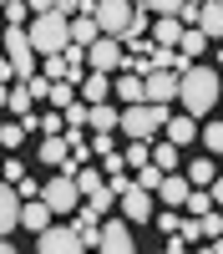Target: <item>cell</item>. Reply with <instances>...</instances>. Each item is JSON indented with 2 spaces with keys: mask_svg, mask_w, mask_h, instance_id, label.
<instances>
[{
  "mask_svg": "<svg viewBox=\"0 0 223 254\" xmlns=\"http://www.w3.org/2000/svg\"><path fill=\"white\" fill-rule=\"evenodd\" d=\"M218 97H223V76H218L213 66H193V71H182V87H178L182 112L208 117V112L218 107Z\"/></svg>",
  "mask_w": 223,
  "mask_h": 254,
  "instance_id": "obj_1",
  "label": "cell"
},
{
  "mask_svg": "<svg viewBox=\"0 0 223 254\" xmlns=\"http://www.w3.org/2000/svg\"><path fill=\"white\" fill-rule=\"evenodd\" d=\"M31 46L41 51V56H56V51H66L71 46V15H61V10H41V15H31Z\"/></svg>",
  "mask_w": 223,
  "mask_h": 254,
  "instance_id": "obj_2",
  "label": "cell"
},
{
  "mask_svg": "<svg viewBox=\"0 0 223 254\" xmlns=\"http://www.w3.org/2000/svg\"><path fill=\"white\" fill-rule=\"evenodd\" d=\"M168 112L173 107H162V102H132V107H122V132L152 142L162 127H168Z\"/></svg>",
  "mask_w": 223,
  "mask_h": 254,
  "instance_id": "obj_3",
  "label": "cell"
},
{
  "mask_svg": "<svg viewBox=\"0 0 223 254\" xmlns=\"http://www.w3.org/2000/svg\"><path fill=\"white\" fill-rule=\"evenodd\" d=\"M41 198L51 203V214H76V208L87 203V198H81V183H76V173H66V168H56V173H51L46 183H41Z\"/></svg>",
  "mask_w": 223,
  "mask_h": 254,
  "instance_id": "obj_4",
  "label": "cell"
},
{
  "mask_svg": "<svg viewBox=\"0 0 223 254\" xmlns=\"http://www.w3.org/2000/svg\"><path fill=\"white\" fill-rule=\"evenodd\" d=\"M5 56H10V66H15V76L26 81V76H36V46H31V31L26 26H5Z\"/></svg>",
  "mask_w": 223,
  "mask_h": 254,
  "instance_id": "obj_5",
  "label": "cell"
},
{
  "mask_svg": "<svg viewBox=\"0 0 223 254\" xmlns=\"http://www.w3.org/2000/svg\"><path fill=\"white\" fill-rule=\"evenodd\" d=\"M36 249L41 254H87V239L76 234V224H46L36 234Z\"/></svg>",
  "mask_w": 223,
  "mask_h": 254,
  "instance_id": "obj_6",
  "label": "cell"
},
{
  "mask_svg": "<svg viewBox=\"0 0 223 254\" xmlns=\"http://www.w3.org/2000/svg\"><path fill=\"white\" fill-rule=\"evenodd\" d=\"M132 0H96V26H101V36H122V31H127L132 26Z\"/></svg>",
  "mask_w": 223,
  "mask_h": 254,
  "instance_id": "obj_7",
  "label": "cell"
},
{
  "mask_svg": "<svg viewBox=\"0 0 223 254\" xmlns=\"http://www.w3.org/2000/svg\"><path fill=\"white\" fill-rule=\"evenodd\" d=\"M122 36H96L91 46H87V66L91 71H122Z\"/></svg>",
  "mask_w": 223,
  "mask_h": 254,
  "instance_id": "obj_8",
  "label": "cell"
},
{
  "mask_svg": "<svg viewBox=\"0 0 223 254\" xmlns=\"http://www.w3.org/2000/svg\"><path fill=\"white\" fill-rule=\"evenodd\" d=\"M96 249H107V254H132V219H101Z\"/></svg>",
  "mask_w": 223,
  "mask_h": 254,
  "instance_id": "obj_9",
  "label": "cell"
},
{
  "mask_svg": "<svg viewBox=\"0 0 223 254\" xmlns=\"http://www.w3.org/2000/svg\"><path fill=\"white\" fill-rule=\"evenodd\" d=\"M178 87H182L178 71H168V66H152V71H147V102L173 107V102H178Z\"/></svg>",
  "mask_w": 223,
  "mask_h": 254,
  "instance_id": "obj_10",
  "label": "cell"
},
{
  "mask_svg": "<svg viewBox=\"0 0 223 254\" xmlns=\"http://www.w3.org/2000/svg\"><path fill=\"white\" fill-rule=\"evenodd\" d=\"M152 188H142L137 178H132V188H127V193H122V219H132V224H147L152 219Z\"/></svg>",
  "mask_w": 223,
  "mask_h": 254,
  "instance_id": "obj_11",
  "label": "cell"
},
{
  "mask_svg": "<svg viewBox=\"0 0 223 254\" xmlns=\"http://www.w3.org/2000/svg\"><path fill=\"white\" fill-rule=\"evenodd\" d=\"M41 163L46 168H66V173H76V158H71V142H66V132H56V137H41Z\"/></svg>",
  "mask_w": 223,
  "mask_h": 254,
  "instance_id": "obj_12",
  "label": "cell"
},
{
  "mask_svg": "<svg viewBox=\"0 0 223 254\" xmlns=\"http://www.w3.org/2000/svg\"><path fill=\"white\" fill-rule=\"evenodd\" d=\"M112 97L122 102V107H132V102H147V76H137V71L112 76Z\"/></svg>",
  "mask_w": 223,
  "mask_h": 254,
  "instance_id": "obj_13",
  "label": "cell"
},
{
  "mask_svg": "<svg viewBox=\"0 0 223 254\" xmlns=\"http://www.w3.org/2000/svg\"><path fill=\"white\" fill-rule=\"evenodd\" d=\"M20 203H26V198L15 193V183L0 178V234H10V229L20 224Z\"/></svg>",
  "mask_w": 223,
  "mask_h": 254,
  "instance_id": "obj_14",
  "label": "cell"
},
{
  "mask_svg": "<svg viewBox=\"0 0 223 254\" xmlns=\"http://www.w3.org/2000/svg\"><path fill=\"white\" fill-rule=\"evenodd\" d=\"M188 193H193V178H188V173H168V178H162V188H157V198L168 203V208H182V203H188Z\"/></svg>",
  "mask_w": 223,
  "mask_h": 254,
  "instance_id": "obj_15",
  "label": "cell"
},
{
  "mask_svg": "<svg viewBox=\"0 0 223 254\" xmlns=\"http://www.w3.org/2000/svg\"><path fill=\"white\" fill-rule=\"evenodd\" d=\"M46 224H51V203H46V198H26V203H20V229L41 234Z\"/></svg>",
  "mask_w": 223,
  "mask_h": 254,
  "instance_id": "obj_16",
  "label": "cell"
},
{
  "mask_svg": "<svg viewBox=\"0 0 223 254\" xmlns=\"http://www.w3.org/2000/svg\"><path fill=\"white\" fill-rule=\"evenodd\" d=\"M76 92H81V102H107L112 97V71H87Z\"/></svg>",
  "mask_w": 223,
  "mask_h": 254,
  "instance_id": "obj_17",
  "label": "cell"
},
{
  "mask_svg": "<svg viewBox=\"0 0 223 254\" xmlns=\"http://www.w3.org/2000/svg\"><path fill=\"white\" fill-rule=\"evenodd\" d=\"M198 132H203V127H198V117H193V112H188V117H173V112H168V127H162V137H173L178 147H188Z\"/></svg>",
  "mask_w": 223,
  "mask_h": 254,
  "instance_id": "obj_18",
  "label": "cell"
},
{
  "mask_svg": "<svg viewBox=\"0 0 223 254\" xmlns=\"http://www.w3.org/2000/svg\"><path fill=\"white\" fill-rule=\"evenodd\" d=\"M71 224H76V234L87 239V249H96V239H101V214H96V208H87V203H81L76 214H71Z\"/></svg>",
  "mask_w": 223,
  "mask_h": 254,
  "instance_id": "obj_19",
  "label": "cell"
},
{
  "mask_svg": "<svg viewBox=\"0 0 223 254\" xmlns=\"http://www.w3.org/2000/svg\"><path fill=\"white\" fill-rule=\"evenodd\" d=\"M182 31H188V26H182L178 15H157V20H152V41H157V46H178Z\"/></svg>",
  "mask_w": 223,
  "mask_h": 254,
  "instance_id": "obj_20",
  "label": "cell"
},
{
  "mask_svg": "<svg viewBox=\"0 0 223 254\" xmlns=\"http://www.w3.org/2000/svg\"><path fill=\"white\" fill-rule=\"evenodd\" d=\"M96 36H101V26H96V15H91V10L71 15V41H76V46H91Z\"/></svg>",
  "mask_w": 223,
  "mask_h": 254,
  "instance_id": "obj_21",
  "label": "cell"
},
{
  "mask_svg": "<svg viewBox=\"0 0 223 254\" xmlns=\"http://www.w3.org/2000/svg\"><path fill=\"white\" fill-rule=\"evenodd\" d=\"M122 127V112L112 102H91V132H117Z\"/></svg>",
  "mask_w": 223,
  "mask_h": 254,
  "instance_id": "obj_22",
  "label": "cell"
},
{
  "mask_svg": "<svg viewBox=\"0 0 223 254\" xmlns=\"http://www.w3.org/2000/svg\"><path fill=\"white\" fill-rule=\"evenodd\" d=\"M112 203H117V188H112L107 178H101L96 188H87V208H96V214H101V219H107V214H112Z\"/></svg>",
  "mask_w": 223,
  "mask_h": 254,
  "instance_id": "obj_23",
  "label": "cell"
},
{
  "mask_svg": "<svg viewBox=\"0 0 223 254\" xmlns=\"http://www.w3.org/2000/svg\"><path fill=\"white\" fill-rule=\"evenodd\" d=\"M208 41H213V36L203 31V26H188V31H182V41H178V51H188V56L198 61L203 51H208Z\"/></svg>",
  "mask_w": 223,
  "mask_h": 254,
  "instance_id": "obj_24",
  "label": "cell"
},
{
  "mask_svg": "<svg viewBox=\"0 0 223 254\" xmlns=\"http://www.w3.org/2000/svg\"><path fill=\"white\" fill-rule=\"evenodd\" d=\"M198 26L208 31V36H223V0H203V15H198Z\"/></svg>",
  "mask_w": 223,
  "mask_h": 254,
  "instance_id": "obj_25",
  "label": "cell"
},
{
  "mask_svg": "<svg viewBox=\"0 0 223 254\" xmlns=\"http://www.w3.org/2000/svg\"><path fill=\"white\" fill-rule=\"evenodd\" d=\"M76 97H81V92H76V81H51V97H46V102H51L56 112H66Z\"/></svg>",
  "mask_w": 223,
  "mask_h": 254,
  "instance_id": "obj_26",
  "label": "cell"
},
{
  "mask_svg": "<svg viewBox=\"0 0 223 254\" xmlns=\"http://www.w3.org/2000/svg\"><path fill=\"white\" fill-rule=\"evenodd\" d=\"M31 107H36V92L26 87V81H15V87H10V107H5V112H15V117H26Z\"/></svg>",
  "mask_w": 223,
  "mask_h": 254,
  "instance_id": "obj_27",
  "label": "cell"
},
{
  "mask_svg": "<svg viewBox=\"0 0 223 254\" xmlns=\"http://www.w3.org/2000/svg\"><path fill=\"white\" fill-rule=\"evenodd\" d=\"M152 163L162 168V173H173V168H178V142H173V137H162V142L152 147Z\"/></svg>",
  "mask_w": 223,
  "mask_h": 254,
  "instance_id": "obj_28",
  "label": "cell"
},
{
  "mask_svg": "<svg viewBox=\"0 0 223 254\" xmlns=\"http://www.w3.org/2000/svg\"><path fill=\"white\" fill-rule=\"evenodd\" d=\"M188 178H193V188H208L213 183V153L208 158H193L188 163Z\"/></svg>",
  "mask_w": 223,
  "mask_h": 254,
  "instance_id": "obj_29",
  "label": "cell"
},
{
  "mask_svg": "<svg viewBox=\"0 0 223 254\" xmlns=\"http://www.w3.org/2000/svg\"><path fill=\"white\" fill-rule=\"evenodd\" d=\"M198 137H203V147H208L213 158H223V117H218V122H208V127L198 132Z\"/></svg>",
  "mask_w": 223,
  "mask_h": 254,
  "instance_id": "obj_30",
  "label": "cell"
},
{
  "mask_svg": "<svg viewBox=\"0 0 223 254\" xmlns=\"http://www.w3.org/2000/svg\"><path fill=\"white\" fill-rule=\"evenodd\" d=\"M20 142H26V122H5L0 127V147H5V153H15Z\"/></svg>",
  "mask_w": 223,
  "mask_h": 254,
  "instance_id": "obj_31",
  "label": "cell"
},
{
  "mask_svg": "<svg viewBox=\"0 0 223 254\" xmlns=\"http://www.w3.org/2000/svg\"><path fill=\"white\" fill-rule=\"evenodd\" d=\"M182 208H188V214H208V208H213V188H193V193H188V203H182Z\"/></svg>",
  "mask_w": 223,
  "mask_h": 254,
  "instance_id": "obj_32",
  "label": "cell"
},
{
  "mask_svg": "<svg viewBox=\"0 0 223 254\" xmlns=\"http://www.w3.org/2000/svg\"><path fill=\"white\" fill-rule=\"evenodd\" d=\"M132 178H137L142 188H152V193H157V188H162V178H168V173H162V168H157V163H142V168H137V173H132Z\"/></svg>",
  "mask_w": 223,
  "mask_h": 254,
  "instance_id": "obj_33",
  "label": "cell"
},
{
  "mask_svg": "<svg viewBox=\"0 0 223 254\" xmlns=\"http://www.w3.org/2000/svg\"><path fill=\"white\" fill-rule=\"evenodd\" d=\"M157 229H162V239H168V234H178V229H182V214H178V208L157 214Z\"/></svg>",
  "mask_w": 223,
  "mask_h": 254,
  "instance_id": "obj_34",
  "label": "cell"
},
{
  "mask_svg": "<svg viewBox=\"0 0 223 254\" xmlns=\"http://www.w3.org/2000/svg\"><path fill=\"white\" fill-rule=\"evenodd\" d=\"M198 224H203V239H218V234H223V214H213V208H208Z\"/></svg>",
  "mask_w": 223,
  "mask_h": 254,
  "instance_id": "obj_35",
  "label": "cell"
},
{
  "mask_svg": "<svg viewBox=\"0 0 223 254\" xmlns=\"http://www.w3.org/2000/svg\"><path fill=\"white\" fill-rule=\"evenodd\" d=\"M91 153H96V158H107V153H117V147H112V132H91Z\"/></svg>",
  "mask_w": 223,
  "mask_h": 254,
  "instance_id": "obj_36",
  "label": "cell"
},
{
  "mask_svg": "<svg viewBox=\"0 0 223 254\" xmlns=\"http://www.w3.org/2000/svg\"><path fill=\"white\" fill-rule=\"evenodd\" d=\"M147 10H157V15H178L182 0H147Z\"/></svg>",
  "mask_w": 223,
  "mask_h": 254,
  "instance_id": "obj_37",
  "label": "cell"
},
{
  "mask_svg": "<svg viewBox=\"0 0 223 254\" xmlns=\"http://www.w3.org/2000/svg\"><path fill=\"white\" fill-rule=\"evenodd\" d=\"M15 193H20V198H41V183H36V178H20Z\"/></svg>",
  "mask_w": 223,
  "mask_h": 254,
  "instance_id": "obj_38",
  "label": "cell"
},
{
  "mask_svg": "<svg viewBox=\"0 0 223 254\" xmlns=\"http://www.w3.org/2000/svg\"><path fill=\"white\" fill-rule=\"evenodd\" d=\"M5 178H10V183H20V178H26V168H20V158H5Z\"/></svg>",
  "mask_w": 223,
  "mask_h": 254,
  "instance_id": "obj_39",
  "label": "cell"
},
{
  "mask_svg": "<svg viewBox=\"0 0 223 254\" xmlns=\"http://www.w3.org/2000/svg\"><path fill=\"white\" fill-rule=\"evenodd\" d=\"M107 183H112V188H117V198H122V193H127V188H132V173H112V178H107Z\"/></svg>",
  "mask_w": 223,
  "mask_h": 254,
  "instance_id": "obj_40",
  "label": "cell"
},
{
  "mask_svg": "<svg viewBox=\"0 0 223 254\" xmlns=\"http://www.w3.org/2000/svg\"><path fill=\"white\" fill-rule=\"evenodd\" d=\"M56 10L61 15H81V0H56Z\"/></svg>",
  "mask_w": 223,
  "mask_h": 254,
  "instance_id": "obj_41",
  "label": "cell"
},
{
  "mask_svg": "<svg viewBox=\"0 0 223 254\" xmlns=\"http://www.w3.org/2000/svg\"><path fill=\"white\" fill-rule=\"evenodd\" d=\"M10 76H15V66H10V56L0 51V81H10Z\"/></svg>",
  "mask_w": 223,
  "mask_h": 254,
  "instance_id": "obj_42",
  "label": "cell"
},
{
  "mask_svg": "<svg viewBox=\"0 0 223 254\" xmlns=\"http://www.w3.org/2000/svg\"><path fill=\"white\" fill-rule=\"evenodd\" d=\"M26 5H31V10L41 15V10H56V0H26Z\"/></svg>",
  "mask_w": 223,
  "mask_h": 254,
  "instance_id": "obj_43",
  "label": "cell"
},
{
  "mask_svg": "<svg viewBox=\"0 0 223 254\" xmlns=\"http://www.w3.org/2000/svg\"><path fill=\"white\" fill-rule=\"evenodd\" d=\"M10 87L15 81H0V107H10Z\"/></svg>",
  "mask_w": 223,
  "mask_h": 254,
  "instance_id": "obj_44",
  "label": "cell"
},
{
  "mask_svg": "<svg viewBox=\"0 0 223 254\" xmlns=\"http://www.w3.org/2000/svg\"><path fill=\"white\" fill-rule=\"evenodd\" d=\"M208 188H213V203H223V178H213Z\"/></svg>",
  "mask_w": 223,
  "mask_h": 254,
  "instance_id": "obj_45",
  "label": "cell"
},
{
  "mask_svg": "<svg viewBox=\"0 0 223 254\" xmlns=\"http://www.w3.org/2000/svg\"><path fill=\"white\" fill-rule=\"evenodd\" d=\"M0 254H10V239H5V234H0Z\"/></svg>",
  "mask_w": 223,
  "mask_h": 254,
  "instance_id": "obj_46",
  "label": "cell"
},
{
  "mask_svg": "<svg viewBox=\"0 0 223 254\" xmlns=\"http://www.w3.org/2000/svg\"><path fill=\"white\" fill-rule=\"evenodd\" d=\"M81 10H96V0H81Z\"/></svg>",
  "mask_w": 223,
  "mask_h": 254,
  "instance_id": "obj_47",
  "label": "cell"
},
{
  "mask_svg": "<svg viewBox=\"0 0 223 254\" xmlns=\"http://www.w3.org/2000/svg\"><path fill=\"white\" fill-rule=\"evenodd\" d=\"M132 5H147V0H132Z\"/></svg>",
  "mask_w": 223,
  "mask_h": 254,
  "instance_id": "obj_48",
  "label": "cell"
},
{
  "mask_svg": "<svg viewBox=\"0 0 223 254\" xmlns=\"http://www.w3.org/2000/svg\"><path fill=\"white\" fill-rule=\"evenodd\" d=\"M218 61H223V46H218Z\"/></svg>",
  "mask_w": 223,
  "mask_h": 254,
  "instance_id": "obj_49",
  "label": "cell"
},
{
  "mask_svg": "<svg viewBox=\"0 0 223 254\" xmlns=\"http://www.w3.org/2000/svg\"><path fill=\"white\" fill-rule=\"evenodd\" d=\"M0 5H10V0H0Z\"/></svg>",
  "mask_w": 223,
  "mask_h": 254,
  "instance_id": "obj_50",
  "label": "cell"
},
{
  "mask_svg": "<svg viewBox=\"0 0 223 254\" xmlns=\"http://www.w3.org/2000/svg\"><path fill=\"white\" fill-rule=\"evenodd\" d=\"M198 5H203V0H198Z\"/></svg>",
  "mask_w": 223,
  "mask_h": 254,
  "instance_id": "obj_51",
  "label": "cell"
}]
</instances>
